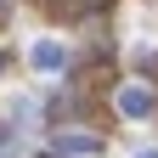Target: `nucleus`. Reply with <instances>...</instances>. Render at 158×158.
<instances>
[{"label":"nucleus","instance_id":"obj_1","mask_svg":"<svg viewBox=\"0 0 158 158\" xmlns=\"http://www.w3.org/2000/svg\"><path fill=\"white\" fill-rule=\"evenodd\" d=\"M113 107H118V118L141 124V118H152L158 96H152V85H141V79H130V85H118V90H113Z\"/></svg>","mask_w":158,"mask_h":158},{"label":"nucleus","instance_id":"obj_2","mask_svg":"<svg viewBox=\"0 0 158 158\" xmlns=\"http://www.w3.org/2000/svg\"><path fill=\"white\" fill-rule=\"evenodd\" d=\"M28 62L40 73H62L68 68V45H62V40H34V45H28Z\"/></svg>","mask_w":158,"mask_h":158},{"label":"nucleus","instance_id":"obj_3","mask_svg":"<svg viewBox=\"0 0 158 158\" xmlns=\"http://www.w3.org/2000/svg\"><path fill=\"white\" fill-rule=\"evenodd\" d=\"M96 147H102V141H96V135H68V130L56 135V152H62V158H90Z\"/></svg>","mask_w":158,"mask_h":158},{"label":"nucleus","instance_id":"obj_4","mask_svg":"<svg viewBox=\"0 0 158 158\" xmlns=\"http://www.w3.org/2000/svg\"><path fill=\"white\" fill-rule=\"evenodd\" d=\"M135 158H158V147H141V152H135Z\"/></svg>","mask_w":158,"mask_h":158}]
</instances>
